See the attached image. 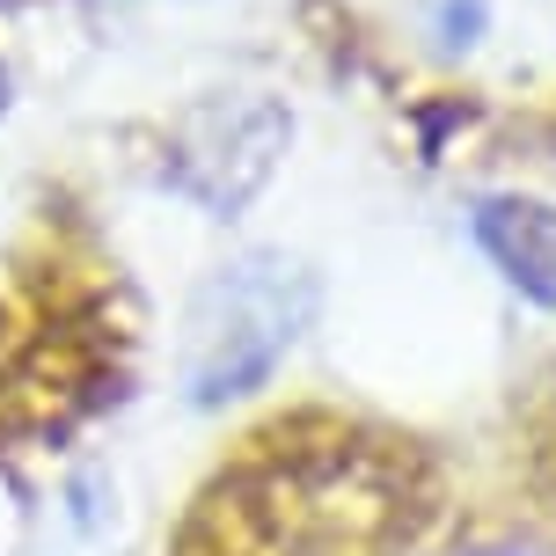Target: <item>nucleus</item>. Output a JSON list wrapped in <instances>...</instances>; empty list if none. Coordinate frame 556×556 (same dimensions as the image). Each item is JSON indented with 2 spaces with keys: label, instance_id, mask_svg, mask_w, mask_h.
<instances>
[{
  "label": "nucleus",
  "instance_id": "1",
  "mask_svg": "<svg viewBox=\"0 0 556 556\" xmlns=\"http://www.w3.org/2000/svg\"><path fill=\"white\" fill-rule=\"evenodd\" d=\"M315 315V286L286 256H235L198 286L184 323V395L198 410L242 403L278 374Z\"/></svg>",
  "mask_w": 556,
  "mask_h": 556
},
{
  "label": "nucleus",
  "instance_id": "2",
  "mask_svg": "<svg viewBox=\"0 0 556 556\" xmlns=\"http://www.w3.org/2000/svg\"><path fill=\"white\" fill-rule=\"evenodd\" d=\"M476 250L505 271L513 293L534 307H556V205L542 198H476Z\"/></svg>",
  "mask_w": 556,
  "mask_h": 556
},
{
  "label": "nucleus",
  "instance_id": "3",
  "mask_svg": "<svg viewBox=\"0 0 556 556\" xmlns=\"http://www.w3.org/2000/svg\"><path fill=\"white\" fill-rule=\"evenodd\" d=\"M0 111H8V74H0Z\"/></svg>",
  "mask_w": 556,
  "mask_h": 556
}]
</instances>
